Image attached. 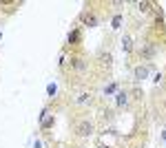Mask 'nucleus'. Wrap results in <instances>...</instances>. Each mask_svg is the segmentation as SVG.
Listing matches in <instances>:
<instances>
[{
	"instance_id": "nucleus-1",
	"label": "nucleus",
	"mask_w": 166,
	"mask_h": 148,
	"mask_svg": "<svg viewBox=\"0 0 166 148\" xmlns=\"http://www.w3.org/2000/svg\"><path fill=\"white\" fill-rule=\"evenodd\" d=\"M91 133H93V124H91V122H82V124H78V135L89 137Z\"/></svg>"
},
{
	"instance_id": "nucleus-2",
	"label": "nucleus",
	"mask_w": 166,
	"mask_h": 148,
	"mask_svg": "<svg viewBox=\"0 0 166 148\" xmlns=\"http://www.w3.org/2000/svg\"><path fill=\"white\" fill-rule=\"evenodd\" d=\"M40 126H42V128H51V126H53V115H49L46 111H42V115H40Z\"/></svg>"
},
{
	"instance_id": "nucleus-3",
	"label": "nucleus",
	"mask_w": 166,
	"mask_h": 148,
	"mask_svg": "<svg viewBox=\"0 0 166 148\" xmlns=\"http://www.w3.org/2000/svg\"><path fill=\"white\" fill-rule=\"evenodd\" d=\"M82 22L86 24V27H95V24H98V18L93 16V13H86V11H84V13H82Z\"/></svg>"
},
{
	"instance_id": "nucleus-4",
	"label": "nucleus",
	"mask_w": 166,
	"mask_h": 148,
	"mask_svg": "<svg viewBox=\"0 0 166 148\" xmlns=\"http://www.w3.org/2000/svg\"><path fill=\"white\" fill-rule=\"evenodd\" d=\"M80 38H82L80 29H73V31L69 33V44H78V42H80Z\"/></svg>"
},
{
	"instance_id": "nucleus-5",
	"label": "nucleus",
	"mask_w": 166,
	"mask_h": 148,
	"mask_svg": "<svg viewBox=\"0 0 166 148\" xmlns=\"http://www.w3.org/2000/svg\"><path fill=\"white\" fill-rule=\"evenodd\" d=\"M146 75H149V69L146 66H137L135 69V80H144Z\"/></svg>"
},
{
	"instance_id": "nucleus-6",
	"label": "nucleus",
	"mask_w": 166,
	"mask_h": 148,
	"mask_svg": "<svg viewBox=\"0 0 166 148\" xmlns=\"http://www.w3.org/2000/svg\"><path fill=\"white\" fill-rule=\"evenodd\" d=\"M139 55H144V58H153L155 55V46H144L139 51Z\"/></svg>"
},
{
	"instance_id": "nucleus-7",
	"label": "nucleus",
	"mask_w": 166,
	"mask_h": 148,
	"mask_svg": "<svg viewBox=\"0 0 166 148\" xmlns=\"http://www.w3.org/2000/svg\"><path fill=\"white\" fill-rule=\"evenodd\" d=\"M115 97H117V100H115V102H117V106H124V104L129 102V95H126V93H117Z\"/></svg>"
},
{
	"instance_id": "nucleus-8",
	"label": "nucleus",
	"mask_w": 166,
	"mask_h": 148,
	"mask_svg": "<svg viewBox=\"0 0 166 148\" xmlns=\"http://www.w3.org/2000/svg\"><path fill=\"white\" fill-rule=\"evenodd\" d=\"M122 49H124L126 53H129L131 49H133V42H131V38H129V36H126V38H122Z\"/></svg>"
},
{
	"instance_id": "nucleus-9",
	"label": "nucleus",
	"mask_w": 166,
	"mask_h": 148,
	"mask_svg": "<svg viewBox=\"0 0 166 148\" xmlns=\"http://www.w3.org/2000/svg\"><path fill=\"white\" fill-rule=\"evenodd\" d=\"M46 93H49V95L53 97V95L58 93V86H56V84H49V86H46Z\"/></svg>"
},
{
	"instance_id": "nucleus-10",
	"label": "nucleus",
	"mask_w": 166,
	"mask_h": 148,
	"mask_svg": "<svg viewBox=\"0 0 166 148\" xmlns=\"http://www.w3.org/2000/svg\"><path fill=\"white\" fill-rule=\"evenodd\" d=\"M120 24H122V16H115L113 18V29H120Z\"/></svg>"
},
{
	"instance_id": "nucleus-11",
	"label": "nucleus",
	"mask_w": 166,
	"mask_h": 148,
	"mask_svg": "<svg viewBox=\"0 0 166 148\" xmlns=\"http://www.w3.org/2000/svg\"><path fill=\"white\" fill-rule=\"evenodd\" d=\"M137 7H139L142 11H151V7H153V5H151V2H139Z\"/></svg>"
},
{
	"instance_id": "nucleus-12",
	"label": "nucleus",
	"mask_w": 166,
	"mask_h": 148,
	"mask_svg": "<svg viewBox=\"0 0 166 148\" xmlns=\"http://www.w3.org/2000/svg\"><path fill=\"white\" fill-rule=\"evenodd\" d=\"M73 66H76V69H84V64H82V60H80V58H76V60H73Z\"/></svg>"
},
{
	"instance_id": "nucleus-13",
	"label": "nucleus",
	"mask_w": 166,
	"mask_h": 148,
	"mask_svg": "<svg viewBox=\"0 0 166 148\" xmlns=\"http://www.w3.org/2000/svg\"><path fill=\"white\" fill-rule=\"evenodd\" d=\"M113 91H115V84H109V86L104 88V93H113Z\"/></svg>"
},
{
	"instance_id": "nucleus-14",
	"label": "nucleus",
	"mask_w": 166,
	"mask_h": 148,
	"mask_svg": "<svg viewBox=\"0 0 166 148\" xmlns=\"http://www.w3.org/2000/svg\"><path fill=\"white\" fill-rule=\"evenodd\" d=\"M164 141H166V133H164Z\"/></svg>"
}]
</instances>
